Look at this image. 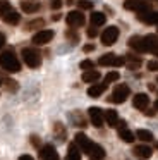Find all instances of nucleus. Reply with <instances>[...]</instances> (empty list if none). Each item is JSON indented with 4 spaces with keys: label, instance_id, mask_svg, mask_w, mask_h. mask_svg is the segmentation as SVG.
I'll return each mask as SVG.
<instances>
[{
    "label": "nucleus",
    "instance_id": "obj_49",
    "mask_svg": "<svg viewBox=\"0 0 158 160\" xmlns=\"http://www.w3.org/2000/svg\"><path fill=\"white\" fill-rule=\"evenodd\" d=\"M156 81H158V79H156Z\"/></svg>",
    "mask_w": 158,
    "mask_h": 160
},
{
    "label": "nucleus",
    "instance_id": "obj_5",
    "mask_svg": "<svg viewBox=\"0 0 158 160\" xmlns=\"http://www.w3.org/2000/svg\"><path fill=\"white\" fill-rule=\"evenodd\" d=\"M124 9L134 11V12H137V14H143V12L151 11V4L148 0H126V2H124Z\"/></svg>",
    "mask_w": 158,
    "mask_h": 160
},
{
    "label": "nucleus",
    "instance_id": "obj_48",
    "mask_svg": "<svg viewBox=\"0 0 158 160\" xmlns=\"http://www.w3.org/2000/svg\"><path fill=\"white\" fill-rule=\"evenodd\" d=\"M156 29H158V26H156Z\"/></svg>",
    "mask_w": 158,
    "mask_h": 160
},
{
    "label": "nucleus",
    "instance_id": "obj_22",
    "mask_svg": "<svg viewBox=\"0 0 158 160\" xmlns=\"http://www.w3.org/2000/svg\"><path fill=\"white\" fill-rule=\"evenodd\" d=\"M89 21H91V24L95 26V28H98V26H103L106 22V16L103 14V12H93Z\"/></svg>",
    "mask_w": 158,
    "mask_h": 160
},
{
    "label": "nucleus",
    "instance_id": "obj_4",
    "mask_svg": "<svg viewBox=\"0 0 158 160\" xmlns=\"http://www.w3.org/2000/svg\"><path fill=\"white\" fill-rule=\"evenodd\" d=\"M22 59L27 64V67L31 69H36L41 66V53L34 48H24L22 50Z\"/></svg>",
    "mask_w": 158,
    "mask_h": 160
},
{
    "label": "nucleus",
    "instance_id": "obj_17",
    "mask_svg": "<svg viewBox=\"0 0 158 160\" xmlns=\"http://www.w3.org/2000/svg\"><path fill=\"white\" fill-rule=\"evenodd\" d=\"M106 86H108V84H105V83H95L93 86L88 88V95L91 98H98L106 91Z\"/></svg>",
    "mask_w": 158,
    "mask_h": 160
},
{
    "label": "nucleus",
    "instance_id": "obj_9",
    "mask_svg": "<svg viewBox=\"0 0 158 160\" xmlns=\"http://www.w3.org/2000/svg\"><path fill=\"white\" fill-rule=\"evenodd\" d=\"M88 115H89V121L95 128H101L103 121H105V115H103V110L100 107H89L88 108Z\"/></svg>",
    "mask_w": 158,
    "mask_h": 160
},
{
    "label": "nucleus",
    "instance_id": "obj_8",
    "mask_svg": "<svg viewBox=\"0 0 158 160\" xmlns=\"http://www.w3.org/2000/svg\"><path fill=\"white\" fill-rule=\"evenodd\" d=\"M117 38H119V28H115V26H110V28H106L101 33V43L105 47L113 45L117 42Z\"/></svg>",
    "mask_w": 158,
    "mask_h": 160
},
{
    "label": "nucleus",
    "instance_id": "obj_25",
    "mask_svg": "<svg viewBox=\"0 0 158 160\" xmlns=\"http://www.w3.org/2000/svg\"><path fill=\"white\" fill-rule=\"evenodd\" d=\"M71 119H72V122H74V126H77V128H86V119L82 117L81 112H77V110L72 112Z\"/></svg>",
    "mask_w": 158,
    "mask_h": 160
},
{
    "label": "nucleus",
    "instance_id": "obj_46",
    "mask_svg": "<svg viewBox=\"0 0 158 160\" xmlns=\"http://www.w3.org/2000/svg\"><path fill=\"white\" fill-rule=\"evenodd\" d=\"M156 150H158V143H156Z\"/></svg>",
    "mask_w": 158,
    "mask_h": 160
},
{
    "label": "nucleus",
    "instance_id": "obj_34",
    "mask_svg": "<svg viewBox=\"0 0 158 160\" xmlns=\"http://www.w3.org/2000/svg\"><path fill=\"white\" fill-rule=\"evenodd\" d=\"M146 66H148V71H151V72H156V71H158V59L150 60Z\"/></svg>",
    "mask_w": 158,
    "mask_h": 160
},
{
    "label": "nucleus",
    "instance_id": "obj_42",
    "mask_svg": "<svg viewBox=\"0 0 158 160\" xmlns=\"http://www.w3.org/2000/svg\"><path fill=\"white\" fill-rule=\"evenodd\" d=\"M93 48H95L93 45H86V47H84V52H91Z\"/></svg>",
    "mask_w": 158,
    "mask_h": 160
},
{
    "label": "nucleus",
    "instance_id": "obj_7",
    "mask_svg": "<svg viewBox=\"0 0 158 160\" xmlns=\"http://www.w3.org/2000/svg\"><path fill=\"white\" fill-rule=\"evenodd\" d=\"M65 21H67V24L71 28H81V26H84L86 18L81 11H71L67 14V18H65Z\"/></svg>",
    "mask_w": 158,
    "mask_h": 160
},
{
    "label": "nucleus",
    "instance_id": "obj_29",
    "mask_svg": "<svg viewBox=\"0 0 158 160\" xmlns=\"http://www.w3.org/2000/svg\"><path fill=\"white\" fill-rule=\"evenodd\" d=\"M119 78H120V74L117 72V71H112V72H108V74L105 76V84L113 83V81H119Z\"/></svg>",
    "mask_w": 158,
    "mask_h": 160
},
{
    "label": "nucleus",
    "instance_id": "obj_37",
    "mask_svg": "<svg viewBox=\"0 0 158 160\" xmlns=\"http://www.w3.org/2000/svg\"><path fill=\"white\" fill-rule=\"evenodd\" d=\"M5 84H7V88H9V91H16V90H17L16 81H12V79H7V81H5Z\"/></svg>",
    "mask_w": 158,
    "mask_h": 160
},
{
    "label": "nucleus",
    "instance_id": "obj_21",
    "mask_svg": "<svg viewBox=\"0 0 158 160\" xmlns=\"http://www.w3.org/2000/svg\"><path fill=\"white\" fill-rule=\"evenodd\" d=\"M144 42H146L148 52H156L158 50V36L156 35H146L144 36Z\"/></svg>",
    "mask_w": 158,
    "mask_h": 160
},
{
    "label": "nucleus",
    "instance_id": "obj_23",
    "mask_svg": "<svg viewBox=\"0 0 158 160\" xmlns=\"http://www.w3.org/2000/svg\"><path fill=\"white\" fill-rule=\"evenodd\" d=\"M65 160H81V152H79V148L76 146V143H71V145H69Z\"/></svg>",
    "mask_w": 158,
    "mask_h": 160
},
{
    "label": "nucleus",
    "instance_id": "obj_3",
    "mask_svg": "<svg viewBox=\"0 0 158 160\" xmlns=\"http://www.w3.org/2000/svg\"><path fill=\"white\" fill-rule=\"evenodd\" d=\"M129 93H131V88L127 84H117L113 88L112 95L108 97V102H112V103H124L127 100V97H129Z\"/></svg>",
    "mask_w": 158,
    "mask_h": 160
},
{
    "label": "nucleus",
    "instance_id": "obj_12",
    "mask_svg": "<svg viewBox=\"0 0 158 160\" xmlns=\"http://www.w3.org/2000/svg\"><path fill=\"white\" fill-rule=\"evenodd\" d=\"M40 160H60V158H58V153L55 150V146L45 145L43 148H40Z\"/></svg>",
    "mask_w": 158,
    "mask_h": 160
},
{
    "label": "nucleus",
    "instance_id": "obj_13",
    "mask_svg": "<svg viewBox=\"0 0 158 160\" xmlns=\"http://www.w3.org/2000/svg\"><path fill=\"white\" fill-rule=\"evenodd\" d=\"M132 105L137 108V110H146L148 105H150V97H148L146 93H137V95H134Z\"/></svg>",
    "mask_w": 158,
    "mask_h": 160
},
{
    "label": "nucleus",
    "instance_id": "obj_33",
    "mask_svg": "<svg viewBox=\"0 0 158 160\" xmlns=\"http://www.w3.org/2000/svg\"><path fill=\"white\" fill-rule=\"evenodd\" d=\"M93 67H95L93 60H82L81 62V69H84V72L86 71H93Z\"/></svg>",
    "mask_w": 158,
    "mask_h": 160
},
{
    "label": "nucleus",
    "instance_id": "obj_39",
    "mask_svg": "<svg viewBox=\"0 0 158 160\" xmlns=\"http://www.w3.org/2000/svg\"><path fill=\"white\" fill-rule=\"evenodd\" d=\"M31 143L34 146H40V141H38V136H31Z\"/></svg>",
    "mask_w": 158,
    "mask_h": 160
},
{
    "label": "nucleus",
    "instance_id": "obj_24",
    "mask_svg": "<svg viewBox=\"0 0 158 160\" xmlns=\"http://www.w3.org/2000/svg\"><path fill=\"white\" fill-rule=\"evenodd\" d=\"M98 79H100V72L95 71V69L82 72V81H84V83H96Z\"/></svg>",
    "mask_w": 158,
    "mask_h": 160
},
{
    "label": "nucleus",
    "instance_id": "obj_35",
    "mask_svg": "<svg viewBox=\"0 0 158 160\" xmlns=\"http://www.w3.org/2000/svg\"><path fill=\"white\" fill-rule=\"evenodd\" d=\"M65 36H67V38L71 40L72 43H74V45L79 42V36H77V33H74V31H67V33H65Z\"/></svg>",
    "mask_w": 158,
    "mask_h": 160
},
{
    "label": "nucleus",
    "instance_id": "obj_1",
    "mask_svg": "<svg viewBox=\"0 0 158 160\" xmlns=\"http://www.w3.org/2000/svg\"><path fill=\"white\" fill-rule=\"evenodd\" d=\"M74 143H76V146H77L82 153H86L91 160H103L105 158V150H103V146H100L98 143L91 141L84 132H77V134L74 136Z\"/></svg>",
    "mask_w": 158,
    "mask_h": 160
},
{
    "label": "nucleus",
    "instance_id": "obj_16",
    "mask_svg": "<svg viewBox=\"0 0 158 160\" xmlns=\"http://www.w3.org/2000/svg\"><path fill=\"white\" fill-rule=\"evenodd\" d=\"M137 19L144 24H158V12L155 11L143 12V14H137Z\"/></svg>",
    "mask_w": 158,
    "mask_h": 160
},
{
    "label": "nucleus",
    "instance_id": "obj_20",
    "mask_svg": "<svg viewBox=\"0 0 158 160\" xmlns=\"http://www.w3.org/2000/svg\"><path fill=\"white\" fill-rule=\"evenodd\" d=\"M21 9H22V12H26V14H33V12L40 11V4H38V2H31V0H22V2H21Z\"/></svg>",
    "mask_w": 158,
    "mask_h": 160
},
{
    "label": "nucleus",
    "instance_id": "obj_40",
    "mask_svg": "<svg viewBox=\"0 0 158 160\" xmlns=\"http://www.w3.org/2000/svg\"><path fill=\"white\" fill-rule=\"evenodd\" d=\"M3 45H5V35H3V33H0V48H2Z\"/></svg>",
    "mask_w": 158,
    "mask_h": 160
},
{
    "label": "nucleus",
    "instance_id": "obj_41",
    "mask_svg": "<svg viewBox=\"0 0 158 160\" xmlns=\"http://www.w3.org/2000/svg\"><path fill=\"white\" fill-rule=\"evenodd\" d=\"M19 160H34V158H33L31 155H21V157H19Z\"/></svg>",
    "mask_w": 158,
    "mask_h": 160
},
{
    "label": "nucleus",
    "instance_id": "obj_10",
    "mask_svg": "<svg viewBox=\"0 0 158 160\" xmlns=\"http://www.w3.org/2000/svg\"><path fill=\"white\" fill-rule=\"evenodd\" d=\"M52 38H53V31H52V29H41V31H38L36 35L33 36L31 42H33L34 45H47L48 42H52Z\"/></svg>",
    "mask_w": 158,
    "mask_h": 160
},
{
    "label": "nucleus",
    "instance_id": "obj_30",
    "mask_svg": "<svg viewBox=\"0 0 158 160\" xmlns=\"http://www.w3.org/2000/svg\"><path fill=\"white\" fill-rule=\"evenodd\" d=\"M10 9H12V5H10L7 0H0V18H2L5 12H9Z\"/></svg>",
    "mask_w": 158,
    "mask_h": 160
},
{
    "label": "nucleus",
    "instance_id": "obj_36",
    "mask_svg": "<svg viewBox=\"0 0 158 160\" xmlns=\"http://www.w3.org/2000/svg\"><path fill=\"white\" fill-rule=\"evenodd\" d=\"M60 7H62V0H50V9L58 11Z\"/></svg>",
    "mask_w": 158,
    "mask_h": 160
},
{
    "label": "nucleus",
    "instance_id": "obj_19",
    "mask_svg": "<svg viewBox=\"0 0 158 160\" xmlns=\"http://www.w3.org/2000/svg\"><path fill=\"white\" fill-rule=\"evenodd\" d=\"M103 115H105V121L106 124L110 126V128H117V124H119V114H117L115 110H112V108H108V110L103 112Z\"/></svg>",
    "mask_w": 158,
    "mask_h": 160
},
{
    "label": "nucleus",
    "instance_id": "obj_28",
    "mask_svg": "<svg viewBox=\"0 0 158 160\" xmlns=\"http://www.w3.org/2000/svg\"><path fill=\"white\" fill-rule=\"evenodd\" d=\"M127 60H129V69H137L143 64V60L136 55H127Z\"/></svg>",
    "mask_w": 158,
    "mask_h": 160
},
{
    "label": "nucleus",
    "instance_id": "obj_47",
    "mask_svg": "<svg viewBox=\"0 0 158 160\" xmlns=\"http://www.w3.org/2000/svg\"><path fill=\"white\" fill-rule=\"evenodd\" d=\"M0 84H2V79H0Z\"/></svg>",
    "mask_w": 158,
    "mask_h": 160
},
{
    "label": "nucleus",
    "instance_id": "obj_31",
    "mask_svg": "<svg viewBox=\"0 0 158 160\" xmlns=\"http://www.w3.org/2000/svg\"><path fill=\"white\" fill-rule=\"evenodd\" d=\"M45 24L43 19H36V21H29L26 24V29H33V28H41V26Z\"/></svg>",
    "mask_w": 158,
    "mask_h": 160
},
{
    "label": "nucleus",
    "instance_id": "obj_2",
    "mask_svg": "<svg viewBox=\"0 0 158 160\" xmlns=\"http://www.w3.org/2000/svg\"><path fill=\"white\" fill-rule=\"evenodd\" d=\"M0 67L3 71H7V72H19L21 62L12 50H5V52L0 53Z\"/></svg>",
    "mask_w": 158,
    "mask_h": 160
},
{
    "label": "nucleus",
    "instance_id": "obj_44",
    "mask_svg": "<svg viewBox=\"0 0 158 160\" xmlns=\"http://www.w3.org/2000/svg\"><path fill=\"white\" fill-rule=\"evenodd\" d=\"M155 110H158V100L155 102Z\"/></svg>",
    "mask_w": 158,
    "mask_h": 160
},
{
    "label": "nucleus",
    "instance_id": "obj_15",
    "mask_svg": "<svg viewBox=\"0 0 158 160\" xmlns=\"http://www.w3.org/2000/svg\"><path fill=\"white\" fill-rule=\"evenodd\" d=\"M132 153H134V155H136L139 160H148L151 155H153V150H151L148 145H137V146H134Z\"/></svg>",
    "mask_w": 158,
    "mask_h": 160
},
{
    "label": "nucleus",
    "instance_id": "obj_6",
    "mask_svg": "<svg viewBox=\"0 0 158 160\" xmlns=\"http://www.w3.org/2000/svg\"><path fill=\"white\" fill-rule=\"evenodd\" d=\"M98 64L100 66H106V67H120L126 64V59L115 55V53H105V55H101L98 59Z\"/></svg>",
    "mask_w": 158,
    "mask_h": 160
},
{
    "label": "nucleus",
    "instance_id": "obj_18",
    "mask_svg": "<svg viewBox=\"0 0 158 160\" xmlns=\"http://www.w3.org/2000/svg\"><path fill=\"white\" fill-rule=\"evenodd\" d=\"M2 21H5L7 24H19V21H21V14L17 11H14V9H10L9 12H5V14L2 16Z\"/></svg>",
    "mask_w": 158,
    "mask_h": 160
},
{
    "label": "nucleus",
    "instance_id": "obj_32",
    "mask_svg": "<svg viewBox=\"0 0 158 160\" xmlns=\"http://www.w3.org/2000/svg\"><path fill=\"white\" fill-rule=\"evenodd\" d=\"M77 5H79V9H86V11L93 9V2H91V0H77Z\"/></svg>",
    "mask_w": 158,
    "mask_h": 160
},
{
    "label": "nucleus",
    "instance_id": "obj_27",
    "mask_svg": "<svg viewBox=\"0 0 158 160\" xmlns=\"http://www.w3.org/2000/svg\"><path fill=\"white\" fill-rule=\"evenodd\" d=\"M136 136L141 141H153V134H151V131H148V129H137Z\"/></svg>",
    "mask_w": 158,
    "mask_h": 160
},
{
    "label": "nucleus",
    "instance_id": "obj_26",
    "mask_svg": "<svg viewBox=\"0 0 158 160\" xmlns=\"http://www.w3.org/2000/svg\"><path fill=\"white\" fill-rule=\"evenodd\" d=\"M53 132H55V138H57V139H60V141H64V139H65V128L60 124V122H55Z\"/></svg>",
    "mask_w": 158,
    "mask_h": 160
},
{
    "label": "nucleus",
    "instance_id": "obj_14",
    "mask_svg": "<svg viewBox=\"0 0 158 160\" xmlns=\"http://www.w3.org/2000/svg\"><path fill=\"white\" fill-rule=\"evenodd\" d=\"M117 129H119V138L122 139V141H126V143H132L134 141V134L126 128V121H119Z\"/></svg>",
    "mask_w": 158,
    "mask_h": 160
},
{
    "label": "nucleus",
    "instance_id": "obj_43",
    "mask_svg": "<svg viewBox=\"0 0 158 160\" xmlns=\"http://www.w3.org/2000/svg\"><path fill=\"white\" fill-rule=\"evenodd\" d=\"M52 19H53V21H58V19H60V16H58V14H53V16H52Z\"/></svg>",
    "mask_w": 158,
    "mask_h": 160
},
{
    "label": "nucleus",
    "instance_id": "obj_38",
    "mask_svg": "<svg viewBox=\"0 0 158 160\" xmlns=\"http://www.w3.org/2000/svg\"><path fill=\"white\" fill-rule=\"evenodd\" d=\"M96 35H98V29H96L95 26H93V28H89V29H88V36H89V38H95Z\"/></svg>",
    "mask_w": 158,
    "mask_h": 160
},
{
    "label": "nucleus",
    "instance_id": "obj_45",
    "mask_svg": "<svg viewBox=\"0 0 158 160\" xmlns=\"http://www.w3.org/2000/svg\"><path fill=\"white\" fill-rule=\"evenodd\" d=\"M153 53H155V55H156V57H158V50H156V52H153Z\"/></svg>",
    "mask_w": 158,
    "mask_h": 160
},
{
    "label": "nucleus",
    "instance_id": "obj_11",
    "mask_svg": "<svg viewBox=\"0 0 158 160\" xmlns=\"http://www.w3.org/2000/svg\"><path fill=\"white\" fill-rule=\"evenodd\" d=\"M127 43H129V47H131L132 50H136V52H141V53H143V52H148L146 42H144V36H137V35H136V36H131Z\"/></svg>",
    "mask_w": 158,
    "mask_h": 160
}]
</instances>
